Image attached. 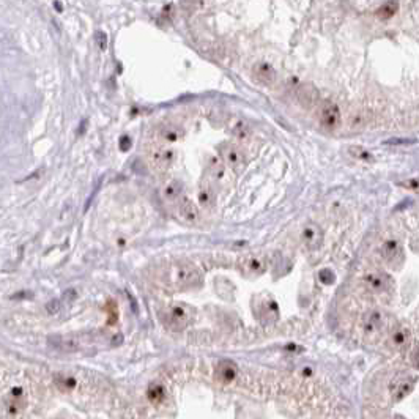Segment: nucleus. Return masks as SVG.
<instances>
[{"instance_id": "obj_1", "label": "nucleus", "mask_w": 419, "mask_h": 419, "mask_svg": "<svg viewBox=\"0 0 419 419\" xmlns=\"http://www.w3.org/2000/svg\"><path fill=\"white\" fill-rule=\"evenodd\" d=\"M159 279L164 282V285L182 290L186 287H192L201 281V273L191 263H175L164 270Z\"/></svg>"}, {"instance_id": "obj_2", "label": "nucleus", "mask_w": 419, "mask_h": 419, "mask_svg": "<svg viewBox=\"0 0 419 419\" xmlns=\"http://www.w3.org/2000/svg\"><path fill=\"white\" fill-rule=\"evenodd\" d=\"M386 328V317L380 311H370L363 317L361 329L367 341H377Z\"/></svg>"}, {"instance_id": "obj_3", "label": "nucleus", "mask_w": 419, "mask_h": 419, "mask_svg": "<svg viewBox=\"0 0 419 419\" xmlns=\"http://www.w3.org/2000/svg\"><path fill=\"white\" fill-rule=\"evenodd\" d=\"M363 285L372 295H383V293L391 292L392 281H391V277L388 274H385L382 271H377V270H372V271H367L363 276Z\"/></svg>"}, {"instance_id": "obj_4", "label": "nucleus", "mask_w": 419, "mask_h": 419, "mask_svg": "<svg viewBox=\"0 0 419 419\" xmlns=\"http://www.w3.org/2000/svg\"><path fill=\"white\" fill-rule=\"evenodd\" d=\"M380 254L383 262L389 267V268H401L405 262V252L402 245L397 241V239H386V241L382 245L380 248Z\"/></svg>"}, {"instance_id": "obj_5", "label": "nucleus", "mask_w": 419, "mask_h": 419, "mask_svg": "<svg viewBox=\"0 0 419 419\" xmlns=\"http://www.w3.org/2000/svg\"><path fill=\"white\" fill-rule=\"evenodd\" d=\"M318 120L323 128L333 131L341 125V109L333 101H323L318 107Z\"/></svg>"}, {"instance_id": "obj_6", "label": "nucleus", "mask_w": 419, "mask_h": 419, "mask_svg": "<svg viewBox=\"0 0 419 419\" xmlns=\"http://www.w3.org/2000/svg\"><path fill=\"white\" fill-rule=\"evenodd\" d=\"M416 385V378L411 375H399L389 383V394L394 401H402L407 397Z\"/></svg>"}, {"instance_id": "obj_7", "label": "nucleus", "mask_w": 419, "mask_h": 419, "mask_svg": "<svg viewBox=\"0 0 419 419\" xmlns=\"http://www.w3.org/2000/svg\"><path fill=\"white\" fill-rule=\"evenodd\" d=\"M173 150L166 148V147H155L151 148V151L148 153V161L150 166L158 170V172H164L170 167V164L173 163Z\"/></svg>"}, {"instance_id": "obj_8", "label": "nucleus", "mask_w": 419, "mask_h": 419, "mask_svg": "<svg viewBox=\"0 0 419 419\" xmlns=\"http://www.w3.org/2000/svg\"><path fill=\"white\" fill-rule=\"evenodd\" d=\"M223 156L226 159V163L229 164V167L233 172H236V173L241 170L245 167V164H246V155H245V151L239 148V147H236L235 144H229L223 150Z\"/></svg>"}, {"instance_id": "obj_9", "label": "nucleus", "mask_w": 419, "mask_h": 419, "mask_svg": "<svg viewBox=\"0 0 419 419\" xmlns=\"http://www.w3.org/2000/svg\"><path fill=\"white\" fill-rule=\"evenodd\" d=\"M303 243L309 251H315L323 243V230L318 224L309 223L303 229Z\"/></svg>"}, {"instance_id": "obj_10", "label": "nucleus", "mask_w": 419, "mask_h": 419, "mask_svg": "<svg viewBox=\"0 0 419 419\" xmlns=\"http://www.w3.org/2000/svg\"><path fill=\"white\" fill-rule=\"evenodd\" d=\"M252 74H254L255 81L260 82L262 85H271L277 77L276 70L270 63H265V62L255 63L252 68Z\"/></svg>"}, {"instance_id": "obj_11", "label": "nucleus", "mask_w": 419, "mask_h": 419, "mask_svg": "<svg viewBox=\"0 0 419 419\" xmlns=\"http://www.w3.org/2000/svg\"><path fill=\"white\" fill-rule=\"evenodd\" d=\"M177 205H178V213H180V216H182L186 223L194 224V223L199 221V217H201V213H199L197 205L191 201V199H188V197L183 195V197L177 202Z\"/></svg>"}, {"instance_id": "obj_12", "label": "nucleus", "mask_w": 419, "mask_h": 419, "mask_svg": "<svg viewBox=\"0 0 419 419\" xmlns=\"http://www.w3.org/2000/svg\"><path fill=\"white\" fill-rule=\"evenodd\" d=\"M166 320H167L169 326H172L175 329H182L188 323V312L182 306L170 307L169 312L166 314Z\"/></svg>"}, {"instance_id": "obj_13", "label": "nucleus", "mask_w": 419, "mask_h": 419, "mask_svg": "<svg viewBox=\"0 0 419 419\" xmlns=\"http://www.w3.org/2000/svg\"><path fill=\"white\" fill-rule=\"evenodd\" d=\"M410 339H411V334H410V329L407 326H397L391 331V345L397 350H402L405 348L408 344H410Z\"/></svg>"}, {"instance_id": "obj_14", "label": "nucleus", "mask_w": 419, "mask_h": 419, "mask_svg": "<svg viewBox=\"0 0 419 419\" xmlns=\"http://www.w3.org/2000/svg\"><path fill=\"white\" fill-rule=\"evenodd\" d=\"M164 195L169 201H173V202H178L180 199L183 197V189H182V185L178 182H170L164 186Z\"/></svg>"}, {"instance_id": "obj_15", "label": "nucleus", "mask_w": 419, "mask_h": 419, "mask_svg": "<svg viewBox=\"0 0 419 419\" xmlns=\"http://www.w3.org/2000/svg\"><path fill=\"white\" fill-rule=\"evenodd\" d=\"M245 267L251 274H260L265 270V262L262 260L260 257H249L246 260V263H245Z\"/></svg>"}, {"instance_id": "obj_16", "label": "nucleus", "mask_w": 419, "mask_h": 419, "mask_svg": "<svg viewBox=\"0 0 419 419\" xmlns=\"http://www.w3.org/2000/svg\"><path fill=\"white\" fill-rule=\"evenodd\" d=\"M199 202L202 204V207L208 208L213 205L214 202V194L211 191V188H202V191L199 192Z\"/></svg>"}, {"instance_id": "obj_17", "label": "nucleus", "mask_w": 419, "mask_h": 419, "mask_svg": "<svg viewBox=\"0 0 419 419\" xmlns=\"http://www.w3.org/2000/svg\"><path fill=\"white\" fill-rule=\"evenodd\" d=\"M161 134H163V137L166 139V141L173 142V141H177L180 136H182V129L173 126V125H170V126H164L163 131H161Z\"/></svg>"}, {"instance_id": "obj_18", "label": "nucleus", "mask_w": 419, "mask_h": 419, "mask_svg": "<svg viewBox=\"0 0 419 419\" xmlns=\"http://www.w3.org/2000/svg\"><path fill=\"white\" fill-rule=\"evenodd\" d=\"M348 151H350V155L351 156H355V158H358V159H363V161H373V158H372V155L367 151V150H364L363 147H350L348 148Z\"/></svg>"}, {"instance_id": "obj_19", "label": "nucleus", "mask_w": 419, "mask_h": 419, "mask_svg": "<svg viewBox=\"0 0 419 419\" xmlns=\"http://www.w3.org/2000/svg\"><path fill=\"white\" fill-rule=\"evenodd\" d=\"M397 10V4H392V2H388V4H383L380 8L377 10V14L380 17H391Z\"/></svg>"}, {"instance_id": "obj_20", "label": "nucleus", "mask_w": 419, "mask_h": 419, "mask_svg": "<svg viewBox=\"0 0 419 419\" xmlns=\"http://www.w3.org/2000/svg\"><path fill=\"white\" fill-rule=\"evenodd\" d=\"M232 131H233V134H235L236 137H241V139H245V137H248V136L251 134V129H249V126H248L245 122H238V123L232 128Z\"/></svg>"}, {"instance_id": "obj_21", "label": "nucleus", "mask_w": 419, "mask_h": 419, "mask_svg": "<svg viewBox=\"0 0 419 419\" xmlns=\"http://www.w3.org/2000/svg\"><path fill=\"white\" fill-rule=\"evenodd\" d=\"M397 185L401 186V188L419 192V178H410V180H405V182H399Z\"/></svg>"}, {"instance_id": "obj_22", "label": "nucleus", "mask_w": 419, "mask_h": 419, "mask_svg": "<svg viewBox=\"0 0 419 419\" xmlns=\"http://www.w3.org/2000/svg\"><path fill=\"white\" fill-rule=\"evenodd\" d=\"M320 281L323 284H333L334 282V274L331 273V270H322L320 271Z\"/></svg>"}, {"instance_id": "obj_23", "label": "nucleus", "mask_w": 419, "mask_h": 419, "mask_svg": "<svg viewBox=\"0 0 419 419\" xmlns=\"http://www.w3.org/2000/svg\"><path fill=\"white\" fill-rule=\"evenodd\" d=\"M129 147H131V139H129L128 136H123L122 139H120V150H122V151H126Z\"/></svg>"}, {"instance_id": "obj_24", "label": "nucleus", "mask_w": 419, "mask_h": 419, "mask_svg": "<svg viewBox=\"0 0 419 419\" xmlns=\"http://www.w3.org/2000/svg\"><path fill=\"white\" fill-rule=\"evenodd\" d=\"M98 45H99V48H101V49H106L107 41H106V35L104 33H98Z\"/></svg>"}, {"instance_id": "obj_25", "label": "nucleus", "mask_w": 419, "mask_h": 419, "mask_svg": "<svg viewBox=\"0 0 419 419\" xmlns=\"http://www.w3.org/2000/svg\"><path fill=\"white\" fill-rule=\"evenodd\" d=\"M58 307H60V303L57 301V299H54V301H51V303L48 304V311H49V312H57Z\"/></svg>"}, {"instance_id": "obj_26", "label": "nucleus", "mask_w": 419, "mask_h": 419, "mask_svg": "<svg viewBox=\"0 0 419 419\" xmlns=\"http://www.w3.org/2000/svg\"><path fill=\"white\" fill-rule=\"evenodd\" d=\"M414 141H407V139H392V141H388L386 144H413Z\"/></svg>"}, {"instance_id": "obj_27", "label": "nucleus", "mask_w": 419, "mask_h": 419, "mask_svg": "<svg viewBox=\"0 0 419 419\" xmlns=\"http://www.w3.org/2000/svg\"><path fill=\"white\" fill-rule=\"evenodd\" d=\"M413 363H414L416 367H419V348H416L414 353H413Z\"/></svg>"}, {"instance_id": "obj_28", "label": "nucleus", "mask_w": 419, "mask_h": 419, "mask_svg": "<svg viewBox=\"0 0 419 419\" xmlns=\"http://www.w3.org/2000/svg\"><path fill=\"white\" fill-rule=\"evenodd\" d=\"M395 419H404V417H401V416H399V417H395Z\"/></svg>"}]
</instances>
